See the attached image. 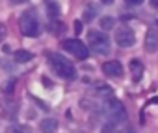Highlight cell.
I'll return each mask as SVG.
<instances>
[{"label": "cell", "mask_w": 158, "mask_h": 133, "mask_svg": "<svg viewBox=\"0 0 158 133\" xmlns=\"http://www.w3.org/2000/svg\"><path fill=\"white\" fill-rule=\"evenodd\" d=\"M48 61H50V65H52V69H54V72L60 76V78H63V80H74L76 78V69H74V65L69 61V59H65L61 54H50L48 55Z\"/></svg>", "instance_id": "cell-1"}, {"label": "cell", "mask_w": 158, "mask_h": 133, "mask_svg": "<svg viewBox=\"0 0 158 133\" xmlns=\"http://www.w3.org/2000/svg\"><path fill=\"white\" fill-rule=\"evenodd\" d=\"M88 46L91 48V52L99 55H106L110 54V37L102 30H91L88 33Z\"/></svg>", "instance_id": "cell-2"}, {"label": "cell", "mask_w": 158, "mask_h": 133, "mask_svg": "<svg viewBox=\"0 0 158 133\" xmlns=\"http://www.w3.org/2000/svg\"><path fill=\"white\" fill-rule=\"evenodd\" d=\"M19 26H21V33L26 37H37L41 33V24H39V19L35 17L34 11H24Z\"/></svg>", "instance_id": "cell-3"}, {"label": "cell", "mask_w": 158, "mask_h": 133, "mask_svg": "<svg viewBox=\"0 0 158 133\" xmlns=\"http://www.w3.org/2000/svg\"><path fill=\"white\" fill-rule=\"evenodd\" d=\"M106 115H108L110 122H114V124H119V122L127 120V109L117 98H108L106 100Z\"/></svg>", "instance_id": "cell-4"}, {"label": "cell", "mask_w": 158, "mask_h": 133, "mask_svg": "<svg viewBox=\"0 0 158 133\" xmlns=\"http://www.w3.org/2000/svg\"><path fill=\"white\" fill-rule=\"evenodd\" d=\"M63 48H65V52L73 54L78 59H88V55H89L88 44H84L80 39H65L63 41Z\"/></svg>", "instance_id": "cell-5"}, {"label": "cell", "mask_w": 158, "mask_h": 133, "mask_svg": "<svg viewBox=\"0 0 158 133\" xmlns=\"http://www.w3.org/2000/svg\"><path fill=\"white\" fill-rule=\"evenodd\" d=\"M115 43H117L121 48H130V46H134L136 35H134L132 28H128V26L117 28V30H115Z\"/></svg>", "instance_id": "cell-6"}, {"label": "cell", "mask_w": 158, "mask_h": 133, "mask_svg": "<svg viewBox=\"0 0 158 133\" xmlns=\"http://www.w3.org/2000/svg\"><path fill=\"white\" fill-rule=\"evenodd\" d=\"M102 72L110 78H119L123 74V65L119 61H106L102 65Z\"/></svg>", "instance_id": "cell-7"}, {"label": "cell", "mask_w": 158, "mask_h": 133, "mask_svg": "<svg viewBox=\"0 0 158 133\" xmlns=\"http://www.w3.org/2000/svg\"><path fill=\"white\" fill-rule=\"evenodd\" d=\"M145 50L147 52H156L158 50V30L151 28L145 35Z\"/></svg>", "instance_id": "cell-8"}, {"label": "cell", "mask_w": 158, "mask_h": 133, "mask_svg": "<svg viewBox=\"0 0 158 133\" xmlns=\"http://www.w3.org/2000/svg\"><path fill=\"white\" fill-rule=\"evenodd\" d=\"M39 127H41L43 133H56V129H58V120H56V118H43Z\"/></svg>", "instance_id": "cell-9"}, {"label": "cell", "mask_w": 158, "mask_h": 133, "mask_svg": "<svg viewBox=\"0 0 158 133\" xmlns=\"http://www.w3.org/2000/svg\"><path fill=\"white\" fill-rule=\"evenodd\" d=\"M99 15V8L95 6V4H88L86 8H84V13H82V19L86 21V22H91L95 17Z\"/></svg>", "instance_id": "cell-10"}, {"label": "cell", "mask_w": 158, "mask_h": 133, "mask_svg": "<svg viewBox=\"0 0 158 133\" xmlns=\"http://www.w3.org/2000/svg\"><path fill=\"white\" fill-rule=\"evenodd\" d=\"M130 70H132V74H134V82H138V80L141 78V72H143V65H141L138 59H132V61H130Z\"/></svg>", "instance_id": "cell-11"}, {"label": "cell", "mask_w": 158, "mask_h": 133, "mask_svg": "<svg viewBox=\"0 0 158 133\" xmlns=\"http://www.w3.org/2000/svg\"><path fill=\"white\" fill-rule=\"evenodd\" d=\"M13 59H15L17 63H28L30 59H34V55H32L28 50H17V52L13 54Z\"/></svg>", "instance_id": "cell-12"}, {"label": "cell", "mask_w": 158, "mask_h": 133, "mask_svg": "<svg viewBox=\"0 0 158 133\" xmlns=\"http://www.w3.org/2000/svg\"><path fill=\"white\" fill-rule=\"evenodd\" d=\"M47 11H48V17H50V19H58V17H60V6L54 2V0L47 2Z\"/></svg>", "instance_id": "cell-13"}, {"label": "cell", "mask_w": 158, "mask_h": 133, "mask_svg": "<svg viewBox=\"0 0 158 133\" xmlns=\"http://www.w3.org/2000/svg\"><path fill=\"white\" fill-rule=\"evenodd\" d=\"M114 26H115V19L114 17L108 15V17H102L101 19V30H112Z\"/></svg>", "instance_id": "cell-14"}, {"label": "cell", "mask_w": 158, "mask_h": 133, "mask_svg": "<svg viewBox=\"0 0 158 133\" xmlns=\"http://www.w3.org/2000/svg\"><path fill=\"white\" fill-rule=\"evenodd\" d=\"M6 133H32V129L28 126H11Z\"/></svg>", "instance_id": "cell-15"}, {"label": "cell", "mask_w": 158, "mask_h": 133, "mask_svg": "<svg viewBox=\"0 0 158 133\" xmlns=\"http://www.w3.org/2000/svg\"><path fill=\"white\" fill-rule=\"evenodd\" d=\"M13 87H15V80H10L6 85H4V93H8V94H11L13 93Z\"/></svg>", "instance_id": "cell-16"}, {"label": "cell", "mask_w": 158, "mask_h": 133, "mask_svg": "<svg viewBox=\"0 0 158 133\" xmlns=\"http://www.w3.org/2000/svg\"><path fill=\"white\" fill-rule=\"evenodd\" d=\"M102 131H104V133H108V131H110V133H115V124H114V122L106 124V126L102 127Z\"/></svg>", "instance_id": "cell-17"}, {"label": "cell", "mask_w": 158, "mask_h": 133, "mask_svg": "<svg viewBox=\"0 0 158 133\" xmlns=\"http://www.w3.org/2000/svg\"><path fill=\"white\" fill-rule=\"evenodd\" d=\"M115 133H136V129L128 126V127H123V129H119V131H115Z\"/></svg>", "instance_id": "cell-18"}, {"label": "cell", "mask_w": 158, "mask_h": 133, "mask_svg": "<svg viewBox=\"0 0 158 133\" xmlns=\"http://www.w3.org/2000/svg\"><path fill=\"white\" fill-rule=\"evenodd\" d=\"M4 37H6V26H4V24H0V43L4 41Z\"/></svg>", "instance_id": "cell-19"}, {"label": "cell", "mask_w": 158, "mask_h": 133, "mask_svg": "<svg viewBox=\"0 0 158 133\" xmlns=\"http://www.w3.org/2000/svg\"><path fill=\"white\" fill-rule=\"evenodd\" d=\"M74 32H76V33L82 32V22H80V21H74Z\"/></svg>", "instance_id": "cell-20"}, {"label": "cell", "mask_w": 158, "mask_h": 133, "mask_svg": "<svg viewBox=\"0 0 158 133\" xmlns=\"http://www.w3.org/2000/svg\"><path fill=\"white\" fill-rule=\"evenodd\" d=\"M143 2V0H127V4H130V6H139Z\"/></svg>", "instance_id": "cell-21"}, {"label": "cell", "mask_w": 158, "mask_h": 133, "mask_svg": "<svg viewBox=\"0 0 158 133\" xmlns=\"http://www.w3.org/2000/svg\"><path fill=\"white\" fill-rule=\"evenodd\" d=\"M149 2H151V6H152L154 10H158V0H149Z\"/></svg>", "instance_id": "cell-22"}, {"label": "cell", "mask_w": 158, "mask_h": 133, "mask_svg": "<svg viewBox=\"0 0 158 133\" xmlns=\"http://www.w3.org/2000/svg\"><path fill=\"white\" fill-rule=\"evenodd\" d=\"M13 4H21V2H26V0H11Z\"/></svg>", "instance_id": "cell-23"}, {"label": "cell", "mask_w": 158, "mask_h": 133, "mask_svg": "<svg viewBox=\"0 0 158 133\" xmlns=\"http://www.w3.org/2000/svg\"><path fill=\"white\" fill-rule=\"evenodd\" d=\"M149 104H158V98H152V100H151Z\"/></svg>", "instance_id": "cell-24"}, {"label": "cell", "mask_w": 158, "mask_h": 133, "mask_svg": "<svg viewBox=\"0 0 158 133\" xmlns=\"http://www.w3.org/2000/svg\"><path fill=\"white\" fill-rule=\"evenodd\" d=\"M114 0H102V4H112Z\"/></svg>", "instance_id": "cell-25"}, {"label": "cell", "mask_w": 158, "mask_h": 133, "mask_svg": "<svg viewBox=\"0 0 158 133\" xmlns=\"http://www.w3.org/2000/svg\"><path fill=\"white\" fill-rule=\"evenodd\" d=\"M154 26H156V30H158V21H156V22H154Z\"/></svg>", "instance_id": "cell-26"}]
</instances>
